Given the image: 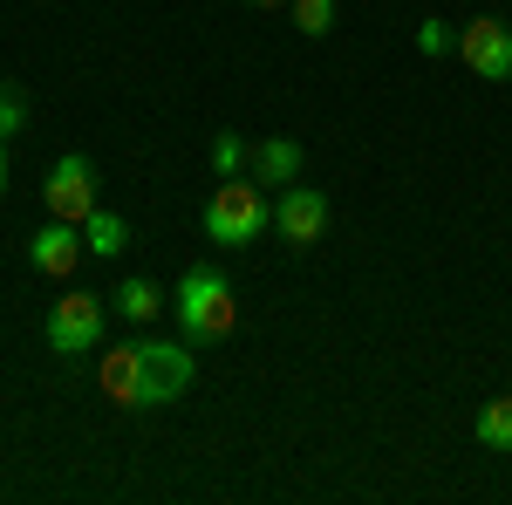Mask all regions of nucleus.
Wrapping results in <instances>:
<instances>
[{"label": "nucleus", "instance_id": "15", "mask_svg": "<svg viewBox=\"0 0 512 505\" xmlns=\"http://www.w3.org/2000/svg\"><path fill=\"white\" fill-rule=\"evenodd\" d=\"M294 28L315 41V35H328L335 28V0H294Z\"/></svg>", "mask_w": 512, "mask_h": 505}, {"label": "nucleus", "instance_id": "9", "mask_svg": "<svg viewBox=\"0 0 512 505\" xmlns=\"http://www.w3.org/2000/svg\"><path fill=\"white\" fill-rule=\"evenodd\" d=\"M96 383L110 403L123 410H137V396H144V349L137 342H123V349H103V369H96Z\"/></svg>", "mask_w": 512, "mask_h": 505}, {"label": "nucleus", "instance_id": "2", "mask_svg": "<svg viewBox=\"0 0 512 505\" xmlns=\"http://www.w3.org/2000/svg\"><path fill=\"white\" fill-rule=\"evenodd\" d=\"M274 219V205L260 198V185H239V178H219V192L205 198V239L212 246H253L260 239V226Z\"/></svg>", "mask_w": 512, "mask_h": 505}, {"label": "nucleus", "instance_id": "6", "mask_svg": "<svg viewBox=\"0 0 512 505\" xmlns=\"http://www.w3.org/2000/svg\"><path fill=\"white\" fill-rule=\"evenodd\" d=\"M458 55H465V69L485 82H506L512 76V28L499 14H478L472 28L458 35Z\"/></svg>", "mask_w": 512, "mask_h": 505}, {"label": "nucleus", "instance_id": "3", "mask_svg": "<svg viewBox=\"0 0 512 505\" xmlns=\"http://www.w3.org/2000/svg\"><path fill=\"white\" fill-rule=\"evenodd\" d=\"M137 349H144V396H137V410H158V403L192 389L198 362H192L185 342H137Z\"/></svg>", "mask_w": 512, "mask_h": 505}, {"label": "nucleus", "instance_id": "14", "mask_svg": "<svg viewBox=\"0 0 512 505\" xmlns=\"http://www.w3.org/2000/svg\"><path fill=\"white\" fill-rule=\"evenodd\" d=\"M246 144H239V130H219V137H212V171H219V178H239V164H246Z\"/></svg>", "mask_w": 512, "mask_h": 505}, {"label": "nucleus", "instance_id": "7", "mask_svg": "<svg viewBox=\"0 0 512 505\" xmlns=\"http://www.w3.org/2000/svg\"><path fill=\"white\" fill-rule=\"evenodd\" d=\"M274 233L287 239V246H315V239L328 233V198H321L315 185H280V198H274Z\"/></svg>", "mask_w": 512, "mask_h": 505}, {"label": "nucleus", "instance_id": "11", "mask_svg": "<svg viewBox=\"0 0 512 505\" xmlns=\"http://www.w3.org/2000/svg\"><path fill=\"white\" fill-rule=\"evenodd\" d=\"M123 239H130V233H123V219H117V212H103V205L82 219V246H89V253H103V260H117Z\"/></svg>", "mask_w": 512, "mask_h": 505}, {"label": "nucleus", "instance_id": "13", "mask_svg": "<svg viewBox=\"0 0 512 505\" xmlns=\"http://www.w3.org/2000/svg\"><path fill=\"white\" fill-rule=\"evenodd\" d=\"M117 314H123V321H151V314H164V294L151 287V280L130 273V280L117 287Z\"/></svg>", "mask_w": 512, "mask_h": 505}, {"label": "nucleus", "instance_id": "18", "mask_svg": "<svg viewBox=\"0 0 512 505\" xmlns=\"http://www.w3.org/2000/svg\"><path fill=\"white\" fill-rule=\"evenodd\" d=\"M0 192H7V137H0Z\"/></svg>", "mask_w": 512, "mask_h": 505}, {"label": "nucleus", "instance_id": "5", "mask_svg": "<svg viewBox=\"0 0 512 505\" xmlns=\"http://www.w3.org/2000/svg\"><path fill=\"white\" fill-rule=\"evenodd\" d=\"M41 198H48V212H55V219H89V212H96V164H89V157H55V171H48V185H41Z\"/></svg>", "mask_w": 512, "mask_h": 505}, {"label": "nucleus", "instance_id": "10", "mask_svg": "<svg viewBox=\"0 0 512 505\" xmlns=\"http://www.w3.org/2000/svg\"><path fill=\"white\" fill-rule=\"evenodd\" d=\"M246 164H253L260 185H294V178H301V144H294V137H260Z\"/></svg>", "mask_w": 512, "mask_h": 505}, {"label": "nucleus", "instance_id": "17", "mask_svg": "<svg viewBox=\"0 0 512 505\" xmlns=\"http://www.w3.org/2000/svg\"><path fill=\"white\" fill-rule=\"evenodd\" d=\"M417 48H424V55H451V48H458V35H451L444 21H424V28H417Z\"/></svg>", "mask_w": 512, "mask_h": 505}, {"label": "nucleus", "instance_id": "19", "mask_svg": "<svg viewBox=\"0 0 512 505\" xmlns=\"http://www.w3.org/2000/svg\"><path fill=\"white\" fill-rule=\"evenodd\" d=\"M246 7H280V0H246Z\"/></svg>", "mask_w": 512, "mask_h": 505}, {"label": "nucleus", "instance_id": "4", "mask_svg": "<svg viewBox=\"0 0 512 505\" xmlns=\"http://www.w3.org/2000/svg\"><path fill=\"white\" fill-rule=\"evenodd\" d=\"M103 342V301L96 294H62L55 308H48V349L55 355H82V349H96Z\"/></svg>", "mask_w": 512, "mask_h": 505}, {"label": "nucleus", "instance_id": "8", "mask_svg": "<svg viewBox=\"0 0 512 505\" xmlns=\"http://www.w3.org/2000/svg\"><path fill=\"white\" fill-rule=\"evenodd\" d=\"M28 260H35V273H76V260H82V226L76 219H55V226H41L35 239H28Z\"/></svg>", "mask_w": 512, "mask_h": 505}, {"label": "nucleus", "instance_id": "12", "mask_svg": "<svg viewBox=\"0 0 512 505\" xmlns=\"http://www.w3.org/2000/svg\"><path fill=\"white\" fill-rule=\"evenodd\" d=\"M478 444L485 451H512V396H492L478 410Z\"/></svg>", "mask_w": 512, "mask_h": 505}, {"label": "nucleus", "instance_id": "16", "mask_svg": "<svg viewBox=\"0 0 512 505\" xmlns=\"http://www.w3.org/2000/svg\"><path fill=\"white\" fill-rule=\"evenodd\" d=\"M28 123V89L21 82H0V137H14Z\"/></svg>", "mask_w": 512, "mask_h": 505}, {"label": "nucleus", "instance_id": "1", "mask_svg": "<svg viewBox=\"0 0 512 505\" xmlns=\"http://www.w3.org/2000/svg\"><path fill=\"white\" fill-rule=\"evenodd\" d=\"M171 308H178V321H185L192 342H219V335L239 328V294H233V280H226L219 267H185Z\"/></svg>", "mask_w": 512, "mask_h": 505}]
</instances>
